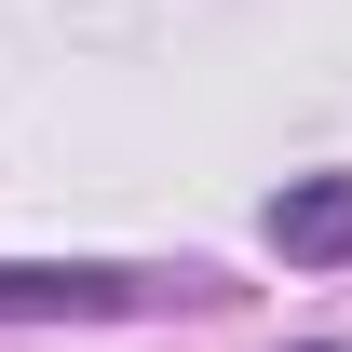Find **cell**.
I'll return each instance as SVG.
<instances>
[{
    "mask_svg": "<svg viewBox=\"0 0 352 352\" xmlns=\"http://www.w3.org/2000/svg\"><path fill=\"white\" fill-rule=\"evenodd\" d=\"M271 258H298V271H339V258H352V176L271 190Z\"/></svg>",
    "mask_w": 352,
    "mask_h": 352,
    "instance_id": "7a4b0ae2",
    "label": "cell"
},
{
    "mask_svg": "<svg viewBox=\"0 0 352 352\" xmlns=\"http://www.w3.org/2000/svg\"><path fill=\"white\" fill-rule=\"evenodd\" d=\"M135 311V271H95V258H0V325H109Z\"/></svg>",
    "mask_w": 352,
    "mask_h": 352,
    "instance_id": "6da1fadb",
    "label": "cell"
},
{
    "mask_svg": "<svg viewBox=\"0 0 352 352\" xmlns=\"http://www.w3.org/2000/svg\"><path fill=\"white\" fill-rule=\"evenodd\" d=\"M311 352H339V339H311Z\"/></svg>",
    "mask_w": 352,
    "mask_h": 352,
    "instance_id": "3957f363",
    "label": "cell"
}]
</instances>
